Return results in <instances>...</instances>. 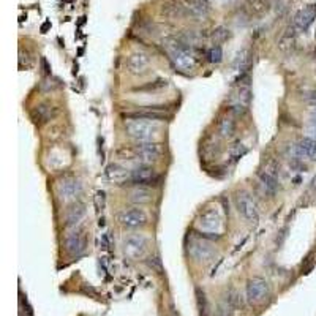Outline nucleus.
Returning <instances> with one entry per match:
<instances>
[{"label": "nucleus", "instance_id": "obj_19", "mask_svg": "<svg viewBox=\"0 0 316 316\" xmlns=\"http://www.w3.org/2000/svg\"><path fill=\"white\" fill-rule=\"evenodd\" d=\"M258 179H260V184L264 188L266 194H269L272 198L276 192H278L280 185H278V180H276V177L270 176L269 172H266V171H260L258 172Z\"/></svg>", "mask_w": 316, "mask_h": 316}, {"label": "nucleus", "instance_id": "obj_10", "mask_svg": "<svg viewBox=\"0 0 316 316\" xmlns=\"http://www.w3.org/2000/svg\"><path fill=\"white\" fill-rule=\"evenodd\" d=\"M87 248V236L84 230H74L65 237V250L72 256L82 254Z\"/></svg>", "mask_w": 316, "mask_h": 316}, {"label": "nucleus", "instance_id": "obj_29", "mask_svg": "<svg viewBox=\"0 0 316 316\" xmlns=\"http://www.w3.org/2000/svg\"><path fill=\"white\" fill-rule=\"evenodd\" d=\"M264 171H266V172H269V174L274 176V177H276V176L280 174V166L276 164L274 160H270L268 164H266V170H264Z\"/></svg>", "mask_w": 316, "mask_h": 316}, {"label": "nucleus", "instance_id": "obj_1", "mask_svg": "<svg viewBox=\"0 0 316 316\" xmlns=\"http://www.w3.org/2000/svg\"><path fill=\"white\" fill-rule=\"evenodd\" d=\"M125 132L128 136L134 138L140 142H155L160 138L162 128L155 120H146V118H126Z\"/></svg>", "mask_w": 316, "mask_h": 316}, {"label": "nucleus", "instance_id": "obj_14", "mask_svg": "<svg viewBox=\"0 0 316 316\" xmlns=\"http://www.w3.org/2000/svg\"><path fill=\"white\" fill-rule=\"evenodd\" d=\"M81 192H82V184L78 179H74V177H66V179L60 180V184H58V194L65 201L76 200L81 194Z\"/></svg>", "mask_w": 316, "mask_h": 316}, {"label": "nucleus", "instance_id": "obj_18", "mask_svg": "<svg viewBox=\"0 0 316 316\" xmlns=\"http://www.w3.org/2000/svg\"><path fill=\"white\" fill-rule=\"evenodd\" d=\"M124 117L125 118H146V120H155V122H162L168 118V116L164 112L150 110L149 106H142L141 110H138L134 112H126V114H124Z\"/></svg>", "mask_w": 316, "mask_h": 316}, {"label": "nucleus", "instance_id": "obj_28", "mask_svg": "<svg viewBox=\"0 0 316 316\" xmlns=\"http://www.w3.org/2000/svg\"><path fill=\"white\" fill-rule=\"evenodd\" d=\"M223 60V51L220 46H214L209 51V62L212 64H220Z\"/></svg>", "mask_w": 316, "mask_h": 316}, {"label": "nucleus", "instance_id": "obj_16", "mask_svg": "<svg viewBox=\"0 0 316 316\" xmlns=\"http://www.w3.org/2000/svg\"><path fill=\"white\" fill-rule=\"evenodd\" d=\"M86 204L84 202H73L65 212V226L66 228H76V226L84 220L86 216Z\"/></svg>", "mask_w": 316, "mask_h": 316}, {"label": "nucleus", "instance_id": "obj_4", "mask_svg": "<svg viewBox=\"0 0 316 316\" xmlns=\"http://www.w3.org/2000/svg\"><path fill=\"white\" fill-rule=\"evenodd\" d=\"M126 154L130 155V160L140 162L141 164H150L156 162L163 155V146L155 142H138L134 147L128 149Z\"/></svg>", "mask_w": 316, "mask_h": 316}, {"label": "nucleus", "instance_id": "obj_5", "mask_svg": "<svg viewBox=\"0 0 316 316\" xmlns=\"http://www.w3.org/2000/svg\"><path fill=\"white\" fill-rule=\"evenodd\" d=\"M122 246H124V253L126 258L136 261L144 256L147 250V239L144 234H130L124 239Z\"/></svg>", "mask_w": 316, "mask_h": 316}, {"label": "nucleus", "instance_id": "obj_36", "mask_svg": "<svg viewBox=\"0 0 316 316\" xmlns=\"http://www.w3.org/2000/svg\"><path fill=\"white\" fill-rule=\"evenodd\" d=\"M48 27H49V22H44V24L42 26V30L44 32V30H46V28H48Z\"/></svg>", "mask_w": 316, "mask_h": 316}, {"label": "nucleus", "instance_id": "obj_8", "mask_svg": "<svg viewBox=\"0 0 316 316\" xmlns=\"http://www.w3.org/2000/svg\"><path fill=\"white\" fill-rule=\"evenodd\" d=\"M269 296V283L261 276H254V278L248 280L245 290V298L250 304L256 305L261 304L266 298Z\"/></svg>", "mask_w": 316, "mask_h": 316}, {"label": "nucleus", "instance_id": "obj_7", "mask_svg": "<svg viewBox=\"0 0 316 316\" xmlns=\"http://www.w3.org/2000/svg\"><path fill=\"white\" fill-rule=\"evenodd\" d=\"M188 252L192 254V258L196 260L198 262H209L212 261V258L215 256L216 250L212 246L210 240L206 239V237H200V239H193L190 246H188Z\"/></svg>", "mask_w": 316, "mask_h": 316}, {"label": "nucleus", "instance_id": "obj_6", "mask_svg": "<svg viewBox=\"0 0 316 316\" xmlns=\"http://www.w3.org/2000/svg\"><path fill=\"white\" fill-rule=\"evenodd\" d=\"M117 220L126 230H140L147 224L149 216L140 207H132V209H124L118 214Z\"/></svg>", "mask_w": 316, "mask_h": 316}, {"label": "nucleus", "instance_id": "obj_25", "mask_svg": "<svg viewBox=\"0 0 316 316\" xmlns=\"http://www.w3.org/2000/svg\"><path fill=\"white\" fill-rule=\"evenodd\" d=\"M35 114L38 116V118L40 120H49V118H51L54 114H52V106H49V104H46V103H43V104H38L36 106V110H35Z\"/></svg>", "mask_w": 316, "mask_h": 316}, {"label": "nucleus", "instance_id": "obj_35", "mask_svg": "<svg viewBox=\"0 0 316 316\" xmlns=\"http://www.w3.org/2000/svg\"><path fill=\"white\" fill-rule=\"evenodd\" d=\"M102 248H103V250L108 248V236H106V234L103 236V246H102Z\"/></svg>", "mask_w": 316, "mask_h": 316}, {"label": "nucleus", "instance_id": "obj_12", "mask_svg": "<svg viewBox=\"0 0 316 316\" xmlns=\"http://www.w3.org/2000/svg\"><path fill=\"white\" fill-rule=\"evenodd\" d=\"M130 179L138 185H155L160 180V176L149 164H140L130 171Z\"/></svg>", "mask_w": 316, "mask_h": 316}, {"label": "nucleus", "instance_id": "obj_26", "mask_svg": "<svg viewBox=\"0 0 316 316\" xmlns=\"http://www.w3.org/2000/svg\"><path fill=\"white\" fill-rule=\"evenodd\" d=\"M245 154H246V147L242 142H236L234 146L230 147V155H231V158L234 162H237L239 158H242Z\"/></svg>", "mask_w": 316, "mask_h": 316}, {"label": "nucleus", "instance_id": "obj_3", "mask_svg": "<svg viewBox=\"0 0 316 316\" xmlns=\"http://www.w3.org/2000/svg\"><path fill=\"white\" fill-rule=\"evenodd\" d=\"M198 228L201 230V234L206 239H220L223 230V218L216 207H206L198 218Z\"/></svg>", "mask_w": 316, "mask_h": 316}, {"label": "nucleus", "instance_id": "obj_2", "mask_svg": "<svg viewBox=\"0 0 316 316\" xmlns=\"http://www.w3.org/2000/svg\"><path fill=\"white\" fill-rule=\"evenodd\" d=\"M166 51L170 54V60L179 72H190L194 66V54L190 46L182 42L170 40L166 42Z\"/></svg>", "mask_w": 316, "mask_h": 316}, {"label": "nucleus", "instance_id": "obj_21", "mask_svg": "<svg viewBox=\"0 0 316 316\" xmlns=\"http://www.w3.org/2000/svg\"><path fill=\"white\" fill-rule=\"evenodd\" d=\"M106 177H108V180H111L114 184H124L128 177H130V174H126V171L122 166L110 164L106 168Z\"/></svg>", "mask_w": 316, "mask_h": 316}, {"label": "nucleus", "instance_id": "obj_37", "mask_svg": "<svg viewBox=\"0 0 316 316\" xmlns=\"http://www.w3.org/2000/svg\"><path fill=\"white\" fill-rule=\"evenodd\" d=\"M310 104H312V106H314V108H316V102H310Z\"/></svg>", "mask_w": 316, "mask_h": 316}, {"label": "nucleus", "instance_id": "obj_33", "mask_svg": "<svg viewBox=\"0 0 316 316\" xmlns=\"http://www.w3.org/2000/svg\"><path fill=\"white\" fill-rule=\"evenodd\" d=\"M308 194H313V196H316V176L313 177V180H312V184H310Z\"/></svg>", "mask_w": 316, "mask_h": 316}, {"label": "nucleus", "instance_id": "obj_22", "mask_svg": "<svg viewBox=\"0 0 316 316\" xmlns=\"http://www.w3.org/2000/svg\"><path fill=\"white\" fill-rule=\"evenodd\" d=\"M218 132L223 138H231L236 132V120L232 117H223L218 124Z\"/></svg>", "mask_w": 316, "mask_h": 316}, {"label": "nucleus", "instance_id": "obj_24", "mask_svg": "<svg viewBox=\"0 0 316 316\" xmlns=\"http://www.w3.org/2000/svg\"><path fill=\"white\" fill-rule=\"evenodd\" d=\"M196 302H198L200 316H209V302H207L206 292L201 288H196Z\"/></svg>", "mask_w": 316, "mask_h": 316}, {"label": "nucleus", "instance_id": "obj_15", "mask_svg": "<svg viewBox=\"0 0 316 316\" xmlns=\"http://www.w3.org/2000/svg\"><path fill=\"white\" fill-rule=\"evenodd\" d=\"M314 19H316V5H307L305 8L299 10L298 14L294 16L292 24L299 32H305L314 22Z\"/></svg>", "mask_w": 316, "mask_h": 316}, {"label": "nucleus", "instance_id": "obj_30", "mask_svg": "<svg viewBox=\"0 0 316 316\" xmlns=\"http://www.w3.org/2000/svg\"><path fill=\"white\" fill-rule=\"evenodd\" d=\"M104 200H106L104 192H98L96 196H95V206H96V210L98 212L104 209Z\"/></svg>", "mask_w": 316, "mask_h": 316}, {"label": "nucleus", "instance_id": "obj_23", "mask_svg": "<svg viewBox=\"0 0 316 316\" xmlns=\"http://www.w3.org/2000/svg\"><path fill=\"white\" fill-rule=\"evenodd\" d=\"M188 10L198 18H204L209 12V2L207 0H193V2L188 5Z\"/></svg>", "mask_w": 316, "mask_h": 316}, {"label": "nucleus", "instance_id": "obj_34", "mask_svg": "<svg viewBox=\"0 0 316 316\" xmlns=\"http://www.w3.org/2000/svg\"><path fill=\"white\" fill-rule=\"evenodd\" d=\"M42 65H43V68H44V72H46L48 74H49V73H51V70H49V65H48V62H46V58H44V57L42 58Z\"/></svg>", "mask_w": 316, "mask_h": 316}, {"label": "nucleus", "instance_id": "obj_32", "mask_svg": "<svg viewBox=\"0 0 316 316\" xmlns=\"http://www.w3.org/2000/svg\"><path fill=\"white\" fill-rule=\"evenodd\" d=\"M216 316H230V305H222V307L218 308V312H216Z\"/></svg>", "mask_w": 316, "mask_h": 316}, {"label": "nucleus", "instance_id": "obj_17", "mask_svg": "<svg viewBox=\"0 0 316 316\" xmlns=\"http://www.w3.org/2000/svg\"><path fill=\"white\" fill-rule=\"evenodd\" d=\"M296 158H308V160H316V140L313 138H304L292 149Z\"/></svg>", "mask_w": 316, "mask_h": 316}, {"label": "nucleus", "instance_id": "obj_11", "mask_svg": "<svg viewBox=\"0 0 316 316\" xmlns=\"http://www.w3.org/2000/svg\"><path fill=\"white\" fill-rule=\"evenodd\" d=\"M252 103V90H250V86H242L237 88V92L232 95L231 98V111L236 116H242L246 112V110L250 108Z\"/></svg>", "mask_w": 316, "mask_h": 316}, {"label": "nucleus", "instance_id": "obj_31", "mask_svg": "<svg viewBox=\"0 0 316 316\" xmlns=\"http://www.w3.org/2000/svg\"><path fill=\"white\" fill-rule=\"evenodd\" d=\"M149 266H150V268H156L158 274H162V261H160V258H158V256H154V258H150Z\"/></svg>", "mask_w": 316, "mask_h": 316}, {"label": "nucleus", "instance_id": "obj_13", "mask_svg": "<svg viewBox=\"0 0 316 316\" xmlns=\"http://www.w3.org/2000/svg\"><path fill=\"white\" fill-rule=\"evenodd\" d=\"M150 65V57L142 51L133 52L126 60V70L132 74H144Z\"/></svg>", "mask_w": 316, "mask_h": 316}, {"label": "nucleus", "instance_id": "obj_27", "mask_svg": "<svg viewBox=\"0 0 316 316\" xmlns=\"http://www.w3.org/2000/svg\"><path fill=\"white\" fill-rule=\"evenodd\" d=\"M230 30H226L224 27H218L216 28V30H214V34H212V40H214V43L215 44H220V43H223L226 38L230 36V34H228Z\"/></svg>", "mask_w": 316, "mask_h": 316}, {"label": "nucleus", "instance_id": "obj_20", "mask_svg": "<svg viewBox=\"0 0 316 316\" xmlns=\"http://www.w3.org/2000/svg\"><path fill=\"white\" fill-rule=\"evenodd\" d=\"M128 200H130L132 202H134V204L142 206V204H149L154 200V196H152V192L150 190L144 188V186H136V188L130 190Z\"/></svg>", "mask_w": 316, "mask_h": 316}, {"label": "nucleus", "instance_id": "obj_9", "mask_svg": "<svg viewBox=\"0 0 316 316\" xmlns=\"http://www.w3.org/2000/svg\"><path fill=\"white\" fill-rule=\"evenodd\" d=\"M236 206H237V210L239 214L244 216V218L248 222L256 224L260 220V212H258V207H256L254 201L250 198V194L246 193H239L236 196Z\"/></svg>", "mask_w": 316, "mask_h": 316}]
</instances>
